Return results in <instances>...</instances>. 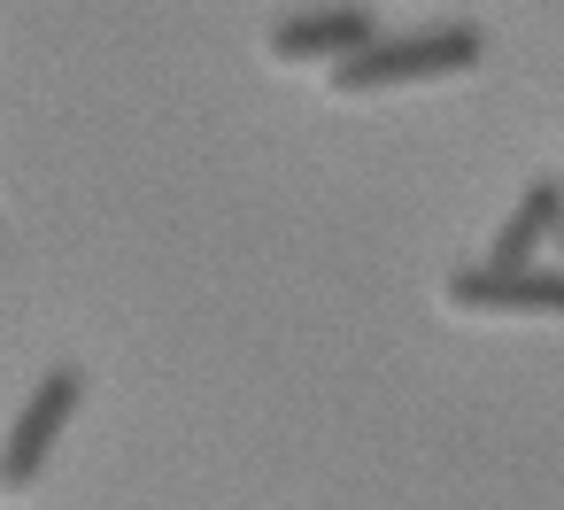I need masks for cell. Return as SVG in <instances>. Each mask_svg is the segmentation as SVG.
Here are the masks:
<instances>
[{"instance_id": "cell-1", "label": "cell", "mask_w": 564, "mask_h": 510, "mask_svg": "<svg viewBox=\"0 0 564 510\" xmlns=\"http://www.w3.org/2000/svg\"><path fill=\"white\" fill-rule=\"evenodd\" d=\"M487 55L479 24H425V32H402V40H364L356 55L325 63V86L340 101H364V94H402V86H433V78H464L471 63Z\"/></svg>"}, {"instance_id": "cell-2", "label": "cell", "mask_w": 564, "mask_h": 510, "mask_svg": "<svg viewBox=\"0 0 564 510\" xmlns=\"http://www.w3.org/2000/svg\"><path fill=\"white\" fill-rule=\"evenodd\" d=\"M78 402H86V371H78V363H55V371L32 387V402L17 410L9 441H0V495H24V487L47 471V456H55V441H63V425H70Z\"/></svg>"}, {"instance_id": "cell-3", "label": "cell", "mask_w": 564, "mask_h": 510, "mask_svg": "<svg viewBox=\"0 0 564 510\" xmlns=\"http://www.w3.org/2000/svg\"><path fill=\"white\" fill-rule=\"evenodd\" d=\"M441 302L456 317H564V271H541V263H471V271H448Z\"/></svg>"}, {"instance_id": "cell-4", "label": "cell", "mask_w": 564, "mask_h": 510, "mask_svg": "<svg viewBox=\"0 0 564 510\" xmlns=\"http://www.w3.org/2000/svg\"><path fill=\"white\" fill-rule=\"evenodd\" d=\"M364 40H379V17L371 9H356V0H340V9H302V17H286L279 32H271V63H286V70H325V63H340V55H356Z\"/></svg>"}, {"instance_id": "cell-5", "label": "cell", "mask_w": 564, "mask_h": 510, "mask_svg": "<svg viewBox=\"0 0 564 510\" xmlns=\"http://www.w3.org/2000/svg\"><path fill=\"white\" fill-rule=\"evenodd\" d=\"M556 217H564V186H556V178H533V186L510 202V217H502L487 263H533V256L556 240Z\"/></svg>"}, {"instance_id": "cell-6", "label": "cell", "mask_w": 564, "mask_h": 510, "mask_svg": "<svg viewBox=\"0 0 564 510\" xmlns=\"http://www.w3.org/2000/svg\"><path fill=\"white\" fill-rule=\"evenodd\" d=\"M556 240H564V217H556Z\"/></svg>"}]
</instances>
